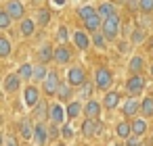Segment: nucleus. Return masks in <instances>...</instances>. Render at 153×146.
Returning <instances> with one entry per match:
<instances>
[{
    "label": "nucleus",
    "instance_id": "6",
    "mask_svg": "<svg viewBox=\"0 0 153 146\" xmlns=\"http://www.w3.org/2000/svg\"><path fill=\"white\" fill-rule=\"evenodd\" d=\"M67 81H69L71 86H84V84H86V73H84V69H82V67H71V69L67 71Z\"/></svg>",
    "mask_w": 153,
    "mask_h": 146
},
{
    "label": "nucleus",
    "instance_id": "9",
    "mask_svg": "<svg viewBox=\"0 0 153 146\" xmlns=\"http://www.w3.org/2000/svg\"><path fill=\"white\" fill-rule=\"evenodd\" d=\"M19 86H21V75H19V73H11V75L4 79V92H7V94L17 92Z\"/></svg>",
    "mask_w": 153,
    "mask_h": 146
},
{
    "label": "nucleus",
    "instance_id": "7",
    "mask_svg": "<svg viewBox=\"0 0 153 146\" xmlns=\"http://www.w3.org/2000/svg\"><path fill=\"white\" fill-rule=\"evenodd\" d=\"M4 11H7L13 19H25V17H23V15H25V9H23V4L19 2V0H9L7 7H4Z\"/></svg>",
    "mask_w": 153,
    "mask_h": 146
},
{
    "label": "nucleus",
    "instance_id": "39",
    "mask_svg": "<svg viewBox=\"0 0 153 146\" xmlns=\"http://www.w3.org/2000/svg\"><path fill=\"white\" fill-rule=\"evenodd\" d=\"M80 94H82V98H90V94H92V86L86 81V84L80 88Z\"/></svg>",
    "mask_w": 153,
    "mask_h": 146
},
{
    "label": "nucleus",
    "instance_id": "4",
    "mask_svg": "<svg viewBox=\"0 0 153 146\" xmlns=\"http://www.w3.org/2000/svg\"><path fill=\"white\" fill-rule=\"evenodd\" d=\"M143 90H145V79L140 77V73L138 75H130L128 81H126V92L130 96H138Z\"/></svg>",
    "mask_w": 153,
    "mask_h": 146
},
{
    "label": "nucleus",
    "instance_id": "26",
    "mask_svg": "<svg viewBox=\"0 0 153 146\" xmlns=\"http://www.w3.org/2000/svg\"><path fill=\"white\" fill-rule=\"evenodd\" d=\"M48 21H51V11L48 9H40L38 15H36V23L44 27V25H48Z\"/></svg>",
    "mask_w": 153,
    "mask_h": 146
},
{
    "label": "nucleus",
    "instance_id": "29",
    "mask_svg": "<svg viewBox=\"0 0 153 146\" xmlns=\"http://www.w3.org/2000/svg\"><path fill=\"white\" fill-rule=\"evenodd\" d=\"M145 131H147L145 119H134V123H132V134H134V136H143Z\"/></svg>",
    "mask_w": 153,
    "mask_h": 146
},
{
    "label": "nucleus",
    "instance_id": "10",
    "mask_svg": "<svg viewBox=\"0 0 153 146\" xmlns=\"http://www.w3.org/2000/svg\"><path fill=\"white\" fill-rule=\"evenodd\" d=\"M138 111H140V102L136 100V96H130V98L124 102V115H126V117H134Z\"/></svg>",
    "mask_w": 153,
    "mask_h": 146
},
{
    "label": "nucleus",
    "instance_id": "20",
    "mask_svg": "<svg viewBox=\"0 0 153 146\" xmlns=\"http://www.w3.org/2000/svg\"><path fill=\"white\" fill-rule=\"evenodd\" d=\"M94 131H97V121L94 119H84L82 123V134L86 138H94Z\"/></svg>",
    "mask_w": 153,
    "mask_h": 146
},
{
    "label": "nucleus",
    "instance_id": "48",
    "mask_svg": "<svg viewBox=\"0 0 153 146\" xmlns=\"http://www.w3.org/2000/svg\"><path fill=\"white\" fill-rule=\"evenodd\" d=\"M113 146H124V144H113Z\"/></svg>",
    "mask_w": 153,
    "mask_h": 146
},
{
    "label": "nucleus",
    "instance_id": "45",
    "mask_svg": "<svg viewBox=\"0 0 153 146\" xmlns=\"http://www.w3.org/2000/svg\"><path fill=\"white\" fill-rule=\"evenodd\" d=\"M128 46H130L128 42H120V52H126V50H128Z\"/></svg>",
    "mask_w": 153,
    "mask_h": 146
},
{
    "label": "nucleus",
    "instance_id": "5",
    "mask_svg": "<svg viewBox=\"0 0 153 146\" xmlns=\"http://www.w3.org/2000/svg\"><path fill=\"white\" fill-rule=\"evenodd\" d=\"M48 140H51V138H48V125H46L44 121H38V123L34 125V142H36L38 146H44Z\"/></svg>",
    "mask_w": 153,
    "mask_h": 146
},
{
    "label": "nucleus",
    "instance_id": "23",
    "mask_svg": "<svg viewBox=\"0 0 153 146\" xmlns=\"http://www.w3.org/2000/svg\"><path fill=\"white\" fill-rule=\"evenodd\" d=\"M128 69H130L132 75H138L143 71V56H132L130 63H128Z\"/></svg>",
    "mask_w": 153,
    "mask_h": 146
},
{
    "label": "nucleus",
    "instance_id": "34",
    "mask_svg": "<svg viewBox=\"0 0 153 146\" xmlns=\"http://www.w3.org/2000/svg\"><path fill=\"white\" fill-rule=\"evenodd\" d=\"M92 44L99 48V50H105L107 48V38H105V34L101 36V34H94L92 36Z\"/></svg>",
    "mask_w": 153,
    "mask_h": 146
},
{
    "label": "nucleus",
    "instance_id": "11",
    "mask_svg": "<svg viewBox=\"0 0 153 146\" xmlns=\"http://www.w3.org/2000/svg\"><path fill=\"white\" fill-rule=\"evenodd\" d=\"M48 109H51V111H48V119H51V123L61 125L63 119H65V113H63L61 104H53V106H48Z\"/></svg>",
    "mask_w": 153,
    "mask_h": 146
},
{
    "label": "nucleus",
    "instance_id": "21",
    "mask_svg": "<svg viewBox=\"0 0 153 146\" xmlns=\"http://www.w3.org/2000/svg\"><path fill=\"white\" fill-rule=\"evenodd\" d=\"M115 134L120 136V138H130L132 136V123H126V121H122V123H117L115 125Z\"/></svg>",
    "mask_w": 153,
    "mask_h": 146
},
{
    "label": "nucleus",
    "instance_id": "17",
    "mask_svg": "<svg viewBox=\"0 0 153 146\" xmlns=\"http://www.w3.org/2000/svg\"><path fill=\"white\" fill-rule=\"evenodd\" d=\"M97 13H99V17L105 21V19H109L111 15H115V4H113V2H103V4L97 9Z\"/></svg>",
    "mask_w": 153,
    "mask_h": 146
},
{
    "label": "nucleus",
    "instance_id": "37",
    "mask_svg": "<svg viewBox=\"0 0 153 146\" xmlns=\"http://www.w3.org/2000/svg\"><path fill=\"white\" fill-rule=\"evenodd\" d=\"M67 38H69V32H67V27H65V25H61V27H59V32H57V40H59L61 44H65V42H67Z\"/></svg>",
    "mask_w": 153,
    "mask_h": 146
},
{
    "label": "nucleus",
    "instance_id": "43",
    "mask_svg": "<svg viewBox=\"0 0 153 146\" xmlns=\"http://www.w3.org/2000/svg\"><path fill=\"white\" fill-rule=\"evenodd\" d=\"M4 146H19V144H17V138L9 134V136H7V140H4Z\"/></svg>",
    "mask_w": 153,
    "mask_h": 146
},
{
    "label": "nucleus",
    "instance_id": "12",
    "mask_svg": "<svg viewBox=\"0 0 153 146\" xmlns=\"http://www.w3.org/2000/svg\"><path fill=\"white\" fill-rule=\"evenodd\" d=\"M120 102H122V96H120V92H115V90H113V92H107V94H105V98H103V106H105V109H109V111H111V109H115Z\"/></svg>",
    "mask_w": 153,
    "mask_h": 146
},
{
    "label": "nucleus",
    "instance_id": "18",
    "mask_svg": "<svg viewBox=\"0 0 153 146\" xmlns=\"http://www.w3.org/2000/svg\"><path fill=\"white\" fill-rule=\"evenodd\" d=\"M38 59H40V63H42V65L51 63V59H55V48H53L51 44L42 46V48H40V52H38Z\"/></svg>",
    "mask_w": 153,
    "mask_h": 146
},
{
    "label": "nucleus",
    "instance_id": "27",
    "mask_svg": "<svg viewBox=\"0 0 153 146\" xmlns=\"http://www.w3.org/2000/svg\"><path fill=\"white\" fill-rule=\"evenodd\" d=\"M101 21H103V19H101V17H99V13H97L94 17L86 19V21H84V25H86V29H88V32H97V29L101 27Z\"/></svg>",
    "mask_w": 153,
    "mask_h": 146
},
{
    "label": "nucleus",
    "instance_id": "1",
    "mask_svg": "<svg viewBox=\"0 0 153 146\" xmlns=\"http://www.w3.org/2000/svg\"><path fill=\"white\" fill-rule=\"evenodd\" d=\"M120 32H122V19L117 17V13L103 21V34H105L107 40H117Z\"/></svg>",
    "mask_w": 153,
    "mask_h": 146
},
{
    "label": "nucleus",
    "instance_id": "2",
    "mask_svg": "<svg viewBox=\"0 0 153 146\" xmlns=\"http://www.w3.org/2000/svg\"><path fill=\"white\" fill-rule=\"evenodd\" d=\"M111 81H113V75H111L109 69L99 67V69L94 71V88H99V90H109Z\"/></svg>",
    "mask_w": 153,
    "mask_h": 146
},
{
    "label": "nucleus",
    "instance_id": "14",
    "mask_svg": "<svg viewBox=\"0 0 153 146\" xmlns=\"http://www.w3.org/2000/svg\"><path fill=\"white\" fill-rule=\"evenodd\" d=\"M74 42H76V46H78L80 50H88V46H90V36L80 29V32L74 34Z\"/></svg>",
    "mask_w": 153,
    "mask_h": 146
},
{
    "label": "nucleus",
    "instance_id": "22",
    "mask_svg": "<svg viewBox=\"0 0 153 146\" xmlns=\"http://www.w3.org/2000/svg\"><path fill=\"white\" fill-rule=\"evenodd\" d=\"M48 111H51V109H46L44 100H40V102L34 106V117H36L38 121H42V119H48Z\"/></svg>",
    "mask_w": 153,
    "mask_h": 146
},
{
    "label": "nucleus",
    "instance_id": "19",
    "mask_svg": "<svg viewBox=\"0 0 153 146\" xmlns=\"http://www.w3.org/2000/svg\"><path fill=\"white\" fill-rule=\"evenodd\" d=\"M36 19H21V34L25 36V38H30V36H34V32H36Z\"/></svg>",
    "mask_w": 153,
    "mask_h": 146
},
{
    "label": "nucleus",
    "instance_id": "41",
    "mask_svg": "<svg viewBox=\"0 0 153 146\" xmlns=\"http://www.w3.org/2000/svg\"><path fill=\"white\" fill-rule=\"evenodd\" d=\"M48 138H51V140L59 138V129H57V125H55V123H51V127H48Z\"/></svg>",
    "mask_w": 153,
    "mask_h": 146
},
{
    "label": "nucleus",
    "instance_id": "38",
    "mask_svg": "<svg viewBox=\"0 0 153 146\" xmlns=\"http://www.w3.org/2000/svg\"><path fill=\"white\" fill-rule=\"evenodd\" d=\"M140 11L145 15H151L153 13V0H140Z\"/></svg>",
    "mask_w": 153,
    "mask_h": 146
},
{
    "label": "nucleus",
    "instance_id": "15",
    "mask_svg": "<svg viewBox=\"0 0 153 146\" xmlns=\"http://www.w3.org/2000/svg\"><path fill=\"white\" fill-rule=\"evenodd\" d=\"M84 113H86L90 119H97V117L101 115V102L88 98V102H86V106H84Z\"/></svg>",
    "mask_w": 153,
    "mask_h": 146
},
{
    "label": "nucleus",
    "instance_id": "40",
    "mask_svg": "<svg viewBox=\"0 0 153 146\" xmlns=\"http://www.w3.org/2000/svg\"><path fill=\"white\" fill-rule=\"evenodd\" d=\"M138 138L140 136H130V138H126V146H140V142H138Z\"/></svg>",
    "mask_w": 153,
    "mask_h": 146
},
{
    "label": "nucleus",
    "instance_id": "3",
    "mask_svg": "<svg viewBox=\"0 0 153 146\" xmlns=\"http://www.w3.org/2000/svg\"><path fill=\"white\" fill-rule=\"evenodd\" d=\"M59 86H61V81H59L57 71H48L46 79L42 81V90H44V94H48V96L57 94V92H59Z\"/></svg>",
    "mask_w": 153,
    "mask_h": 146
},
{
    "label": "nucleus",
    "instance_id": "24",
    "mask_svg": "<svg viewBox=\"0 0 153 146\" xmlns=\"http://www.w3.org/2000/svg\"><path fill=\"white\" fill-rule=\"evenodd\" d=\"M94 15H97V9H94V7H90V4H86V7H80V9H78V17H80L82 21L90 19V17H94Z\"/></svg>",
    "mask_w": 153,
    "mask_h": 146
},
{
    "label": "nucleus",
    "instance_id": "47",
    "mask_svg": "<svg viewBox=\"0 0 153 146\" xmlns=\"http://www.w3.org/2000/svg\"><path fill=\"white\" fill-rule=\"evenodd\" d=\"M149 73H151V77H153V65H151V69H149Z\"/></svg>",
    "mask_w": 153,
    "mask_h": 146
},
{
    "label": "nucleus",
    "instance_id": "36",
    "mask_svg": "<svg viewBox=\"0 0 153 146\" xmlns=\"http://www.w3.org/2000/svg\"><path fill=\"white\" fill-rule=\"evenodd\" d=\"M11 21H13V17L7 11H0V29H7L11 25Z\"/></svg>",
    "mask_w": 153,
    "mask_h": 146
},
{
    "label": "nucleus",
    "instance_id": "31",
    "mask_svg": "<svg viewBox=\"0 0 153 146\" xmlns=\"http://www.w3.org/2000/svg\"><path fill=\"white\" fill-rule=\"evenodd\" d=\"M82 113V104L80 102H69L67 104V119H74Z\"/></svg>",
    "mask_w": 153,
    "mask_h": 146
},
{
    "label": "nucleus",
    "instance_id": "13",
    "mask_svg": "<svg viewBox=\"0 0 153 146\" xmlns=\"http://www.w3.org/2000/svg\"><path fill=\"white\" fill-rule=\"evenodd\" d=\"M55 61H57L59 65H67V63L71 61V50H69L67 46H59V48L55 50Z\"/></svg>",
    "mask_w": 153,
    "mask_h": 146
},
{
    "label": "nucleus",
    "instance_id": "49",
    "mask_svg": "<svg viewBox=\"0 0 153 146\" xmlns=\"http://www.w3.org/2000/svg\"><path fill=\"white\" fill-rule=\"evenodd\" d=\"M57 146H65V144H57Z\"/></svg>",
    "mask_w": 153,
    "mask_h": 146
},
{
    "label": "nucleus",
    "instance_id": "25",
    "mask_svg": "<svg viewBox=\"0 0 153 146\" xmlns=\"http://www.w3.org/2000/svg\"><path fill=\"white\" fill-rule=\"evenodd\" d=\"M46 75H48V69H46V65H38V67H34V81H44L46 79Z\"/></svg>",
    "mask_w": 153,
    "mask_h": 146
},
{
    "label": "nucleus",
    "instance_id": "50",
    "mask_svg": "<svg viewBox=\"0 0 153 146\" xmlns=\"http://www.w3.org/2000/svg\"><path fill=\"white\" fill-rule=\"evenodd\" d=\"M151 54H153V50H151Z\"/></svg>",
    "mask_w": 153,
    "mask_h": 146
},
{
    "label": "nucleus",
    "instance_id": "33",
    "mask_svg": "<svg viewBox=\"0 0 153 146\" xmlns=\"http://www.w3.org/2000/svg\"><path fill=\"white\" fill-rule=\"evenodd\" d=\"M130 42H132V44H143V42H145V29H143V27H136V29L132 32V36H130Z\"/></svg>",
    "mask_w": 153,
    "mask_h": 146
},
{
    "label": "nucleus",
    "instance_id": "32",
    "mask_svg": "<svg viewBox=\"0 0 153 146\" xmlns=\"http://www.w3.org/2000/svg\"><path fill=\"white\" fill-rule=\"evenodd\" d=\"M11 54V42L7 36H0V56H9Z\"/></svg>",
    "mask_w": 153,
    "mask_h": 146
},
{
    "label": "nucleus",
    "instance_id": "42",
    "mask_svg": "<svg viewBox=\"0 0 153 146\" xmlns=\"http://www.w3.org/2000/svg\"><path fill=\"white\" fill-rule=\"evenodd\" d=\"M71 136H74L71 127H69V125H63V127H61V138H67V140H69Z\"/></svg>",
    "mask_w": 153,
    "mask_h": 146
},
{
    "label": "nucleus",
    "instance_id": "35",
    "mask_svg": "<svg viewBox=\"0 0 153 146\" xmlns=\"http://www.w3.org/2000/svg\"><path fill=\"white\" fill-rule=\"evenodd\" d=\"M19 75H21V79H32L34 77V67L32 65H21L19 67Z\"/></svg>",
    "mask_w": 153,
    "mask_h": 146
},
{
    "label": "nucleus",
    "instance_id": "30",
    "mask_svg": "<svg viewBox=\"0 0 153 146\" xmlns=\"http://www.w3.org/2000/svg\"><path fill=\"white\" fill-rule=\"evenodd\" d=\"M57 96H59L63 102H65V100H69V98H71V84H69V86H67V84H61V86H59Z\"/></svg>",
    "mask_w": 153,
    "mask_h": 146
},
{
    "label": "nucleus",
    "instance_id": "16",
    "mask_svg": "<svg viewBox=\"0 0 153 146\" xmlns=\"http://www.w3.org/2000/svg\"><path fill=\"white\" fill-rule=\"evenodd\" d=\"M19 134H21L23 140H32L34 138V127H32L30 119H21L19 121Z\"/></svg>",
    "mask_w": 153,
    "mask_h": 146
},
{
    "label": "nucleus",
    "instance_id": "44",
    "mask_svg": "<svg viewBox=\"0 0 153 146\" xmlns=\"http://www.w3.org/2000/svg\"><path fill=\"white\" fill-rule=\"evenodd\" d=\"M101 134H103V123H101V121H97V131H94V138H97V136H101Z\"/></svg>",
    "mask_w": 153,
    "mask_h": 146
},
{
    "label": "nucleus",
    "instance_id": "8",
    "mask_svg": "<svg viewBox=\"0 0 153 146\" xmlns=\"http://www.w3.org/2000/svg\"><path fill=\"white\" fill-rule=\"evenodd\" d=\"M23 98H25V104H27L30 109H34V106L40 102V92H38V88H36V86H27L25 92H23Z\"/></svg>",
    "mask_w": 153,
    "mask_h": 146
},
{
    "label": "nucleus",
    "instance_id": "46",
    "mask_svg": "<svg viewBox=\"0 0 153 146\" xmlns=\"http://www.w3.org/2000/svg\"><path fill=\"white\" fill-rule=\"evenodd\" d=\"M55 4H57V7H63V4H65V0H55Z\"/></svg>",
    "mask_w": 153,
    "mask_h": 146
},
{
    "label": "nucleus",
    "instance_id": "28",
    "mask_svg": "<svg viewBox=\"0 0 153 146\" xmlns=\"http://www.w3.org/2000/svg\"><path fill=\"white\" fill-rule=\"evenodd\" d=\"M140 113H143L145 117H151V115H153V98H151V96H147V98L140 102Z\"/></svg>",
    "mask_w": 153,
    "mask_h": 146
}]
</instances>
